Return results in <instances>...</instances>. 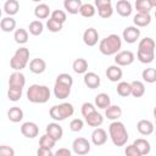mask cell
Returning <instances> with one entry per match:
<instances>
[{
  "label": "cell",
  "mask_w": 156,
  "mask_h": 156,
  "mask_svg": "<svg viewBox=\"0 0 156 156\" xmlns=\"http://www.w3.org/2000/svg\"><path fill=\"white\" fill-rule=\"evenodd\" d=\"M155 46H156V43L152 38L150 37L143 38L138 45L136 58L141 63H151L155 58Z\"/></svg>",
  "instance_id": "cell-1"
},
{
  "label": "cell",
  "mask_w": 156,
  "mask_h": 156,
  "mask_svg": "<svg viewBox=\"0 0 156 156\" xmlns=\"http://www.w3.org/2000/svg\"><path fill=\"white\" fill-rule=\"evenodd\" d=\"M122 48V39L118 34H110L106 38L101 39L99 43V50L102 55L112 56L117 55Z\"/></svg>",
  "instance_id": "cell-2"
},
{
  "label": "cell",
  "mask_w": 156,
  "mask_h": 156,
  "mask_svg": "<svg viewBox=\"0 0 156 156\" xmlns=\"http://www.w3.org/2000/svg\"><path fill=\"white\" fill-rule=\"evenodd\" d=\"M51 91L49 87L40 84H32L27 90V99L32 104H45L49 101Z\"/></svg>",
  "instance_id": "cell-3"
},
{
  "label": "cell",
  "mask_w": 156,
  "mask_h": 156,
  "mask_svg": "<svg viewBox=\"0 0 156 156\" xmlns=\"http://www.w3.org/2000/svg\"><path fill=\"white\" fill-rule=\"evenodd\" d=\"M108 135L115 146H123L128 141V132L126 126L119 121H113L108 126Z\"/></svg>",
  "instance_id": "cell-4"
},
{
  "label": "cell",
  "mask_w": 156,
  "mask_h": 156,
  "mask_svg": "<svg viewBox=\"0 0 156 156\" xmlns=\"http://www.w3.org/2000/svg\"><path fill=\"white\" fill-rule=\"evenodd\" d=\"M73 113H74V107L69 102H62V104H58V105H54L49 110L50 117L54 121H57V122L65 121L66 118L71 117Z\"/></svg>",
  "instance_id": "cell-5"
},
{
  "label": "cell",
  "mask_w": 156,
  "mask_h": 156,
  "mask_svg": "<svg viewBox=\"0 0 156 156\" xmlns=\"http://www.w3.org/2000/svg\"><path fill=\"white\" fill-rule=\"evenodd\" d=\"M29 61V49L28 48H20L15 51L13 56L10 60V67L17 72H21L23 68H26L27 63Z\"/></svg>",
  "instance_id": "cell-6"
},
{
  "label": "cell",
  "mask_w": 156,
  "mask_h": 156,
  "mask_svg": "<svg viewBox=\"0 0 156 156\" xmlns=\"http://www.w3.org/2000/svg\"><path fill=\"white\" fill-rule=\"evenodd\" d=\"M90 149H91L90 143L88 141V139H85L83 136L76 138L73 140V143H72V150L77 155H80V156L87 155V154L90 152Z\"/></svg>",
  "instance_id": "cell-7"
},
{
  "label": "cell",
  "mask_w": 156,
  "mask_h": 156,
  "mask_svg": "<svg viewBox=\"0 0 156 156\" xmlns=\"http://www.w3.org/2000/svg\"><path fill=\"white\" fill-rule=\"evenodd\" d=\"M98 13L101 18H110L113 15V7L111 0H95Z\"/></svg>",
  "instance_id": "cell-8"
},
{
  "label": "cell",
  "mask_w": 156,
  "mask_h": 156,
  "mask_svg": "<svg viewBox=\"0 0 156 156\" xmlns=\"http://www.w3.org/2000/svg\"><path fill=\"white\" fill-rule=\"evenodd\" d=\"M135 55L130 50H121L117 55H115V63L117 66H129L134 62Z\"/></svg>",
  "instance_id": "cell-9"
},
{
  "label": "cell",
  "mask_w": 156,
  "mask_h": 156,
  "mask_svg": "<svg viewBox=\"0 0 156 156\" xmlns=\"http://www.w3.org/2000/svg\"><path fill=\"white\" fill-rule=\"evenodd\" d=\"M140 37V29L135 26H128L123 29V33H122V38L126 43L128 44H133L135 43Z\"/></svg>",
  "instance_id": "cell-10"
},
{
  "label": "cell",
  "mask_w": 156,
  "mask_h": 156,
  "mask_svg": "<svg viewBox=\"0 0 156 156\" xmlns=\"http://www.w3.org/2000/svg\"><path fill=\"white\" fill-rule=\"evenodd\" d=\"M21 133L23 136H26L28 139H34L39 134V127L37 123L28 121L21 126Z\"/></svg>",
  "instance_id": "cell-11"
},
{
  "label": "cell",
  "mask_w": 156,
  "mask_h": 156,
  "mask_svg": "<svg viewBox=\"0 0 156 156\" xmlns=\"http://www.w3.org/2000/svg\"><path fill=\"white\" fill-rule=\"evenodd\" d=\"M99 41V33L95 28L89 27L83 33V43L87 46H95Z\"/></svg>",
  "instance_id": "cell-12"
},
{
  "label": "cell",
  "mask_w": 156,
  "mask_h": 156,
  "mask_svg": "<svg viewBox=\"0 0 156 156\" xmlns=\"http://www.w3.org/2000/svg\"><path fill=\"white\" fill-rule=\"evenodd\" d=\"M24 85H26V77L22 72L15 71L13 73L10 74L9 88H21V89H23Z\"/></svg>",
  "instance_id": "cell-13"
},
{
  "label": "cell",
  "mask_w": 156,
  "mask_h": 156,
  "mask_svg": "<svg viewBox=\"0 0 156 156\" xmlns=\"http://www.w3.org/2000/svg\"><path fill=\"white\" fill-rule=\"evenodd\" d=\"M71 88L69 85L67 84H63V83H60V82H55V85H54V95L56 99H60V100H63L69 96L71 94Z\"/></svg>",
  "instance_id": "cell-14"
},
{
  "label": "cell",
  "mask_w": 156,
  "mask_h": 156,
  "mask_svg": "<svg viewBox=\"0 0 156 156\" xmlns=\"http://www.w3.org/2000/svg\"><path fill=\"white\" fill-rule=\"evenodd\" d=\"M107 141V132L104 128H95L91 133V143L96 146H101Z\"/></svg>",
  "instance_id": "cell-15"
},
{
  "label": "cell",
  "mask_w": 156,
  "mask_h": 156,
  "mask_svg": "<svg viewBox=\"0 0 156 156\" xmlns=\"http://www.w3.org/2000/svg\"><path fill=\"white\" fill-rule=\"evenodd\" d=\"M83 80H84V84L89 89H96L101 84V79H100L99 74H96L95 72H87L83 77Z\"/></svg>",
  "instance_id": "cell-16"
},
{
  "label": "cell",
  "mask_w": 156,
  "mask_h": 156,
  "mask_svg": "<svg viewBox=\"0 0 156 156\" xmlns=\"http://www.w3.org/2000/svg\"><path fill=\"white\" fill-rule=\"evenodd\" d=\"M45 132L48 135H50L51 138H54L56 141H58L62 135H63V129L62 127L57 123V122H52V123H49L45 128Z\"/></svg>",
  "instance_id": "cell-17"
},
{
  "label": "cell",
  "mask_w": 156,
  "mask_h": 156,
  "mask_svg": "<svg viewBox=\"0 0 156 156\" xmlns=\"http://www.w3.org/2000/svg\"><path fill=\"white\" fill-rule=\"evenodd\" d=\"M122 76H123V71L117 65H111L106 69V77L111 82H119L122 79Z\"/></svg>",
  "instance_id": "cell-18"
},
{
  "label": "cell",
  "mask_w": 156,
  "mask_h": 156,
  "mask_svg": "<svg viewBox=\"0 0 156 156\" xmlns=\"http://www.w3.org/2000/svg\"><path fill=\"white\" fill-rule=\"evenodd\" d=\"M116 11L119 16L122 17H128L130 16L133 9H132V4L128 0H118L116 2Z\"/></svg>",
  "instance_id": "cell-19"
},
{
  "label": "cell",
  "mask_w": 156,
  "mask_h": 156,
  "mask_svg": "<svg viewBox=\"0 0 156 156\" xmlns=\"http://www.w3.org/2000/svg\"><path fill=\"white\" fill-rule=\"evenodd\" d=\"M136 129H138V132L141 135H150V134L154 133L155 127H154V123L151 121H149V119H140L136 123Z\"/></svg>",
  "instance_id": "cell-20"
},
{
  "label": "cell",
  "mask_w": 156,
  "mask_h": 156,
  "mask_svg": "<svg viewBox=\"0 0 156 156\" xmlns=\"http://www.w3.org/2000/svg\"><path fill=\"white\" fill-rule=\"evenodd\" d=\"M46 69V62L43 58H33L29 62V71L34 74H41L43 72H45Z\"/></svg>",
  "instance_id": "cell-21"
},
{
  "label": "cell",
  "mask_w": 156,
  "mask_h": 156,
  "mask_svg": "<svg viewBox=\"0 0 156 156\" xmlns=\"http://www.w3.org/2000/svg\"><path fill=\"white\" fill-rule=\"evenodd\" d=\"M34 16L40 21V20H45L48 18L49 16H51V11H50V7L49 5L41 2V4H38L35 7H34Z\"/></svg>",
  "instance_id": "cell-22"
},
{
  "label": "cell",
  "mask_w": 156,
  "mask_h": 156,
  "mask_svg": "<svg viewBox=\"0 0 156 156\" xmlns=\"http://www.w3.org/2000/svg\"><path fill=\"white\" fill-rule=\"evenodd\" d=\"M7 118L12 123H18L23 119V110L18 106H12L7 111Z\"/></svg>",
  "instance_id": "cell-23"
},
{
  "label": "cell",
  "mask_w": 156,
  "mask_h": 156,
  "mask_svg": "<svg viewBox=\"0 0 156 156\" xmlns=\"http://www.w3.org/2000/svg\"><path fill=\"white\" fill-rule=\"evenodd\" d=\"M83 2L80 0H65L63 1V7L65 10L71 13V15H76L79 12L80 7H82Z\"/></svg>",
  "instance_id": "cell-24"
},
{
  "label": "cell",
  "mask_w": 156,
  "mask_h": 156,
  "mask_svg": "<svg viewBox=\"0 0 156 156\" xmlns=\"http://www.w3.org/2000/svg\"><path fill=\"white\" fill-rule=\"evenodd\" d=\"M133 144H134L135 147L139 150V152L141 154V156H146V155H149L150 151H151V145H150V143H149L146 139H144V138L135 139Z\"/></svg>",
  "instance_id": "cell-25"
},
{
  "label": "cell",
  "mask_w": 156,
  "mask_h": 156,
  "mask_svg": "<svg viewBox=\"0 0 156 156\" xmlns=\"http://www.w3.org/2000/svg\"><path fill=\"white\" fill-rule=\"evenodd\" d=\"M72 68L77 74H85L88 71V61L85 58L78 57L73 61L72 63Z\"/></svg>",
  "instance_id": "cell-26"
},
{
  "label": "cell",
  "mask_w": 156,
  "mask_h": 156,
  "mask_svg": "<svg viewBox=\"0 0 156 156\" xmlns=\"http://www.w3.org/2000/svg\"><path fill=\"white\" fill-rule=\"evenodd\" d=\"M133 22H134V26L135 27H146L150 24L151 22V16L150 13H138L133 17Z\"/></svg>",
  "instance_id": "cell-27"
},
{
  "label": "cell",
  "mask_w": 156,
  "mask_h": 156,
  "mask_svg": "<svg viewBox=\"0 0 156 156\" xmlns=\"http://www.w3.org/2000/svg\"><path fill=\"white\" fill-rule=\"evenodd\" d=\"M105 116L107 117V119L118 121V118L122 116V108L118 105H111L105 110Z\"/></svg>",
  "instance_id": "cell-28"
},
{
  "label": "cell",
  "mask_w": 156,
  "mask_h": 156,
  "mask_svg": "<svg viewBox=\"0 0 156 156\" xmlns=\"http://www.w3.org/2000/svg\"><path fill=\"white\" fill-rule=\"evenodd\" d=\"M85 122L88 123V126L90 127H95V128H99L102 123H104V117L101 113H99L98 111L93 112L91 115H89L88 117H85Z\"/></svg>",
  "instance_id": "cell-29"
},
{
  "label": "cell",
  "mask_w": 156,
  "mask_h": 156,
  "mask_svg": "<svg viewBox=\"0 0 156 156\" xmlns=\"http://www.w3.org/2000/svg\"><path fill=\"white\" fill-rule=\"evenodd\" d=\"M95 106L102 110H106L108 106H111V99L106 93H100L95 96Z\"/></svg>",
  "instance_id": "cell-30"
},
{
  "label": "cell",
  "mask_w": 156,
  "mask_h": 156,
  "mask_svg": "<svg viewBox=\"0 0 156 156\" xmlns=\"http://www.w3.org/2000/svg\"><path fill=\"white\" fill-rule=\"evenodd\" d=\"M20 10V2L17 0H6L4 4V12L7 16H13Z\"/></svg>",
  "instance_id": "cell-31"
},
{
  "label": "cell",
  "mask_w": 156,
  "mask_h": 156,
  "mask_svg": "<svg viewBox=\"0 0 156 156\" xmlns=\"http://www.w3.org/2000/svg\"><path fill=\"white\" fill-rule=\"evenodd\" d=\"M0 28L2 29V32H12L16 28V20L12 18L11 16H6L4 18H1L0 21Z\"/></svg>",
  "instance_id": "cell-32"
},
{
  "label": "cell",
  "mask_w": 156,
  "mask_h": 156,
  "mask_svg": "<svg viewBox=\"0 0 156 156\" xmlns=\"http://www.w3.org/2000/svg\"><path fill=\"white\" fill-rule=\"evenodd\" d=\"M132 85V95L134 98H141L145 94V85L141 80H133Z\"/></svg>",
  "instance_id": "cell-33"
},
{
  "label": "cell",
  "mask_w": 156,
  "mask_h": 156,
  "mask_svg": "<svg viewBox=\"0 0 156 156\" xmlns=\"http://www.w3.org/2000/svg\"><path fill=\"white\" fill-rule=\"evenodd\" d=\"M135 9L138 13H150V11L152 10V5L150 0H136Z\"/></svg>",
  "instance_id": "cell-34"
},
{
  "label": "cell",
  "mask_w": 156,
  "mask_h": 156,
  "mask_svg": "<svg viewBox=\"0 0 156 156\" xmlns=\"http://www.w3.org/2000/svg\"><path fill=\"white\" fill-rule=\"evenodd\" d=\"M117 94L122 98H127L132 95V85L128 82H119L117 84Z\"/></svg>",
  "instance_id": "cell-35"
},
{
  "label": "cell",
  "mask_w": 156,
  "mask_h": 156,
  "mask_svg": "<svg viewBox=\"0 0 156 156\" xmlns=\"http://www.w3.org/2000/svg\"><path fill=\"white\" fill-rule=\"evenodd\" d=\"M29 33L32 34V35H40L41 33H43V30H44V23L41 22V21H39V20H34V21H32L30 23H29Z\"/></svg>",
  "instance_id": "cell-36"
},
{
  "label": "cell",
  "mask_w": 156,
  "mask_h": 156,
  "mask_svg": "<svg viewBox=\"0 0 156 156\" xmlns=\"http://www.w3.org/2000/svg\"><path fill=\"white\" fill-rule=\"evenodd\" d=\"M13 39L17 44H26L28 41V30L24 28H18L13 33Z\"/></svg>",
  "instance_id": "cell-37"
},
{
  "label": "cell",
  "mask_w": 156,
  "mask_h": 156,
  "mask_svg": "<svg viewBox=\"0 0 156 156\" xmlns=\"http://www.w3.org/2000/svg\"><path fill=\"white\" fill-rule=\"evenodd\" d=\"M141 77L144 79V82L146 83H155L156 82V68L154 67H149V68H145L143 72H141Z\"/></svg>",
  "instance_id": "cell-38"
},
{
  "label": "cell",
  "mask_w": 156,
  "mask_h": 156,
  "mask_svg": "<svg viewBox=\"0 0 156 156\" xmlns=\"http://www.w3.org/2000/svg\"><path fill=\"white\" fill-rule=\"evenodd\" d=\"M95 12H96L95 6H94L93 4H89V2L83 4L82 7H80V10H79V13H80L83 17H85V18L93 17V16L95 15Z\"/></svg>",
  "instance_id": "cell-39"
},
{
  "label": "cell",
  "mask_w": 156,
  "mask_h": 156,
  "mask_svg": "<svg viewBox=\"0 0 156 156\" xmlns=\"http://www.w3.org/2000/svg\"><path fill=\"white\" fill-rule=\"evenodd\" d=\"M56 144V140L54 138H51L50 135H48L46 133L43 134L39 139V145L40 147H45V149H52Z\"/></svg>",
  "instance_id": "cell-40"
},
{
  "label": "cell",
  "mask_w": 156,
  "mask_h": 156,
  "mask_svg": "<svg viewBox=\"0 0 156 156\" xmlns=\"http://www.w3.org/2000/svg\"><path fill=\"white\" fill-rule=\"evenodd\" d=\"M23 89L21 88H9L7 90V98L10 101H18L22 98Z\"/></svg>",
  "instance_id": "cell-41"
},
{
  "label": "cell",
  "mask_w": 156,
  "mask_h": 156,
  "mask_svg": "<svg viewBox=\"0 0 156 156\" xmlns=\"http://www.w3.org/2000/svg\"><path fill=\"white\" fill-rule=\"evenodd\" d=\"M62 27H63L62 23H60V22H57V21H55V20H52V18H49V20L46 21V28H48L50 32H52V33L60 32V30L62 29Z\"/></svg>",
  "instance_id": "cell-42"
},
{
  "label": "cell",
  "mask_w": 156,
  "mask_h": 156,
  "mask_svg": "<svg viewBox=\"0 0 156 156\" xmlns=\"http://www.w3.org/2000/svg\"><path fill=\"white\" fill-rule=\"evenodd\" d=\"M50 18H52V20H55V21H57V22L63 24L66 22V20H67V15H66V12L63 10H54L51 12Z\"/></svg>",
  "instance_id": "cell-43"
},
{
  "label": "cell",
  "mask_w": 156,
  "mask_h": 156,
  "mask_svg": "<svg viewBox=\"0 0 156 156\" xmlns=\"http://www.w3.org/2000/svg\"><path fill=\"white\" fill-rule=\"evenodd\" d=\"M95 111H96V107H95V105L91 104V102H84V104L82 105V108H80V112H82V115H83L84 118L88 117L89 115H91V113L95 112Z\"/></svg>",
  "instance_id": "cell-44"
},
{
  "label": "cell",
  "mask_w": 156,
  "mask_h": 156,
  "mask_svg": "<svg viewBox=\"0 0 156 156\" xmlns=\"http://www.w3.org/2000/svg\"><path fill=\"white\" fill-rule=\"evenodd\" d=\"M55 82H60V83H63V84H67L69 87L73 85V78L71 74L68 73H60L57 77H56V80Z\"/></svg>",
  "instance_id": "cell-45"
},
{
  "label": "cell",
  "mask_w": 156,
  "mask_h": 156,
  "mask_svg": "<svg viewBox=\"0 0 156 156\" xmlns=\"http://www.w3.org/2000/svg\"><path fill=\"white\" fill-rule=\"evenodd\" d=\"M84 127V122L80 118H73L69 122V129L72 132H80Z\"/></svg>",
  "instance_id": "cell-46"
},
{
  "label": "cell",
  "mask_w": 156,
  "mask_h": 156,
  "mask_svg": "<svg viewBox=\"0 0 156 156\" xmlns=\"http://www.w3.org/2000/svg\"><path fill=\"white\" fill-rule=\"evenodd\" d=\"M124 155H126V156H141V154L139 152V150L135 147L134 144H130V145H128V146L126 147Z\"/></svg>",
  "instance_id": "cell-47"
},
{
  "label": "cell",
  "mask_w": 156,
  "mask_h": 156,
  "mask_svg": "<svg viewBox=\"0 0 156 156\" xmlns=\"http://www.w3.org/2000/svg\"><path fill=\"white\" fill-rule=\"evenodd\" d=\"M0 156H15V150L9 145L0 146Z\"/></svg>",
  "instance_id": "cell-48"
},
{
  "label": "cell",
  "mask_w": 156,
  "mask_h": 156,
  "mask_svg": "<svg viewBox=\"0 0 156 156\" xmlns=\"http://www.w3.org/2000/svg\"><path fill=\"white\" fill-rule=\"evenodd\" d=\"M37 156H55V152L51 151V149H45V147H40L37 150Z\"/></svg>",
  "instance_id": "cell-49"
},
{
  "label": "cell",
  "mask_w": 156,
  "mask_h": 156,
  "mask_svg": "<svg viewBox=\"0 0 156 156\" xmlns=\"http://www.w3.org/2000/svg\"><path fill=\"white\" fill-rule=\"evenodd\" d=\"M55 156H72V152L67 147H60L55 151Z\"/></svg>",
  "instance_id": "cell-50"
},
{
  "label": "cell",
  "mask_w": 156,
  "mask_h": 156,
  "mask_svg": "<svg viewBox=\"0 0 156 156\" xmlns=\"http://www.w3.org/2000/svg\"><path fill=\"white\" fill-rule=\"evenodd\" d=\"M151 1V5H152V7H155L156 6V0H150Z\"/></svg>",
  "instance_id": "cell-51"
},
{
  "label": "cell",
  "mask_w": 156,
  "mask_h": 156,
  "mask_svg": "<svg viewBox=\"0 0 156 156\" xmlns=\"http://www.w3.org/2000/svg\"><path fill=\"white\" fill-rule=\"evenodd\" d=\"M154 117H155V118H156V106H155V107H154Z\"/></svg>",
  "instance_id": "cell-52"
},
{
  "label": "cell",
  "mask_w": 156,
  "mask_h": 156,
  "mask_svg": "<svg viewBox=\"0 0 156 156\" xmlns=\"http://www.w3.org/2000/svg\"><path fill=\"white\" fill-rule=\"evenodd\" d=\"M155 123H156V118H155Z\"/></svg>",
  "instance_id": "cell-53"
},
{
  "label": "cell",
  "mask_w": 156,
  "mask_h": 156,
  "mask_svg": "<svg viewBox=\"0 0 156 156\" xmlns=\"http://www.w3.org/2000/svg\"><path fill=\"white\" fill-rule=\"evenodd\" d=\"M155 17H156V12H155Z\"/></svg>",
  "instance_id": "cell-54"
},
{
  "label": "cell",
  "mask_w": 156,
  "mask_h": 156,
  "mask_svg": "<svg viewBox=\"0 0 156 156\" xmlns=\"http://www.w3.org/2000/svg\"><path fill=\"white\" fill-rule=\"evenodd\" d=\"M155 134H156V132H155Z\"/></svg>",
  "instance_id": "cell-55"
}]
</instances>
